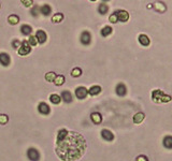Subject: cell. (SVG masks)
Returning a JSON list of instances; mask_svg holds the SVG:
<instances>
[{
	"label": "cell",
	"mask_w": 172,
	"mask_h": 161,
	"mask_svg": "<svg viewBox=\"0 0 172 161\" xmlns=\"http://www.w3.org/2000/svg\"><path fill=\"white\" fill-rule=\"evenodd\" d=\"M86 150V141L75 132H68L63 141L57 142V156L63 161H75L82 157Z\"/></svg>",
	"instance_id": "obj_1"
},
{
	"label": "cell",
	"mask_w": 172,
	"mask_h": 161,
	"mask_svg": "<svg viewBox=\"0 0 172 161\" xmlns=\"http://www.w3.org/2000/svg\"><path fill=\"white\" fill-rule=\"evenodd\" d=\"M30 52H31V46L29 45L28 41L25 40V41L22 42V45H20V47L18 49V54H20V56H26V55H28Z\"/></svg>",
	"instance_id": "obj_2"
},
{
	"label": "cell",
	"mask_w": 172,
	"mask_h": 161,
	"mask_svg": "<svg viewBox=\"0 0 172 161\" xmlns=\"http://www.w3.org/2000/svg\"><path fill=\"white\" fill-rule=\"evenodd\" d=\"M27 157L31 161H38L40 159V153L36 148H29L27 150Z\"/></svg>",
	"instance_id": "obj_3"
},
{
	"label": "cell",
	"mask_w": 172,
	"mask_h": 161,
	"mask_svg": "<svg viewBox=\"0 0 172 161\" xmlns=\"http://www.w3.org/2000/svg\"><path fill=\"white\" fill-rule=\"evenodd\" d=\"M75 96L78 99H83L87 98V96H88V90L85 88V87H83V86H80L78 88L75 89Z\"/></svg>",
	"instance_id": "obj_4"
},
{
	"label": "cell",
	"mask_w": 172,
	"mask_h": 161,
	"mask_svg": "<svg viewBox=\"0 0 172 161\" xmlns=\"http://www.w3.org/2000/svg\"><path fill=\"white\" fill-rule=\"evenodd\" d=\"M80 41L82 43L83 45H88L92 42V36L88 31H83L81 33V37H80Z\"/></svg>",
	"instance_id": "obj_5"
},
{
	"label": "cell",
	"mask_w": 172,
	"mask_h": 161,
	"mask_svg": "<svg viewBox=\"0 0 172 161\" xmlns=\"http://www.w3.org/2000/svg\"><path fill=\"white\" fill-rule=\"evenodd\" d=\"M38 111H39L40 114L42 115H49L51 113V108L45 103V102H41L39 105H38Z\"/></svg>",
	"instance_id": "obj_6"
},
{
	"label": "cell",
	"mask_w": 172,
	"mask_h": 161,
	"mask_svg": "<svg viewBox=\"0 0 172 161\" xmlns=\"http://www.w3.org/2000/svg\"><path fill=\"white\" fill-rule=\"evenodd\" d=\"M116 16H117V20H121V22H127L129 20V13L125 10H118L115 12Z\"/></svg>",
	"instance_id": "obj_7"
},
{
	"label": "cell",
	"mask_w": 172,
	"mask_h": 161,
	"mask_svg": "<svg viewBox=\"0 0 172 161\" xmlns=\"http://www.w3.org/2000/svg\"><path fill=\"white\" fill-rule=\"evenodd\" d=\"M165 95L162 90H159V89H156V90H153L152 92V99L153 101L156 102V103H160L161 102V98L162 96Z\"/></svg>",
	"instance_id": "obj_8"
},
{
	"label": "cell",
	"mask_w": 172,
	"mask_h": 161,
	"mask_svg": "<svg viewBox=\"0 0 172 161\" xmlns=\"http://www.w3.org/2000/svg\"><path fill=\"white\" fill-rule=\"evenodd\" d=\"M35 37L37 38V40H38V43H39V44H43V43L47 42V33L44 32L43 30H38Z\"/></svg>",
	"instance_id": "obj_9"
},
{
	"label": "cell",
	"mask_w": 172,
	"mask_h": 161,
	"mask_svg": "<svg viewBox=\"0 0 172 161\" xmlns=\"http://www.w3.org/2000/svg\"><path fill=\"white\" fill-rule=\"evenodd\" d=\"M115 90H116L117 96H119V97H124V96H126V94H127V88H126L125 84H123V83L117 84Z\"/></svg>",
	"instance_id": "obj_10"
},
{
	"label": "cell",
	"mask_w": 172,
	"mask_h": 161,
	"mask_svg": "<svg viewBox=\"0 0 172 161\" xmlns=\"http://www.w3.org/2000/svg\"><path fill=\"white\" fill-rule=\"evenodd\" d=\"M0 63L4 67L10 65V56L7 53H0Z\"/></svg>",
	"instance_id": "obj_11"
},
{
	"label": "cell",
	"mask_w": 172,
	"mask_h": 161,
	"mask_svg": "<svg viewBox=\"0 0 172 161\" xmlns=\"http://www.w3.org/2000/svg\"><path fill=\"white\" fill-rule=\"evenodd\" d=\"M101 136H102L106 141H113V139H114V134H113L110 130H108V129L101 130Z\"/></svg>",
	"instance_id": "obj_12"
},
{
	"label": "cell",
	"mask_w": 172,
	"mask_h": 161,
	"mask_svg": "<svg viewBox=\"0 0 172 161\" xmlns=\"http://www.w3.org/2000/svg\"><path fill=\"white\" fill-rule=\"evenodd\" d=\"M90 119H92V122H93L95 125H99V124H101V122H102V116L100 115L99 113L95 112L90 115Z\"/></svg>",
	"instance_id": "obj_13"
},
{
	"label": "cell",
	"mask_w": 172,
	"mask_h": 161,
	"mask_svg": "<svg viewBox=\"0 0 172 161\" xmlns=\"http://www.w3.org/2000/svg\"><path fill=\"white\" fill-rule=\"evenodd\" d=\"M40 13L43 14L44 16H47L52 13V8H51L50 4H44L43 7L40 8Z\"/></svg>",
	"instance_id": "obj_14"
},
{
	"label": "cell",
	"mask_w": 172,
	"mask_h": 161,
	"mask_svg": "<svg viewBox=\"0 0 172 161\" xmlns=\"http://www.w3.org/2000/svg\"><path fill=\"white\" fill-rule=\"evenodd\" d=\"M87 90H88V95L97 96L101 92V87L98 85H95V86H92V87H90V89H87Z\"/></svg>",
	"instance_id": "obj_15"
},
{
	"label": "cell",
	"mask_w": 172,
	"mask_h": 161,
	"mask_svg": "<svg viewBox=\"0 0 172 161\" xmlns=\"http://www.w3.org/2000/svg\"><path fill=\"white\" fill-rule=\"evenodd\" d=\"M144 118H145L144 113H142V112L137 113V114H135V116H133V122H135V124H141V122L144 120Z\"/></svg>",
	"instance_id": "obj_16"
},
{
	"label": "cell",
	"mask_w": 172,
	"mask_h": 161,
	"mask_svg": "<svg viewBox=\"0 0 172 161\" xmlns=\"http://www.w3.org/2000/svg\"><path fill=\"white\" fill-rule=\"evenodd\" d=\"M153 8L155 9L157 12H159V13H164L166 11V6L164 4H161V2H155V4H153Z\"/></svg>",
	"instance_id": "obj_17"
},
{
	"label": "cell",
	"mask_w": 172,
	"mask_h": 161,
	"mask_svg": "<svg viewBox=\"0 0 172 161\" xmlns=\"http://www.w3.org/2000/svg\"><path fill=\"white\" fill-rule=\"evenodd\" d=\"M139 42L141 43V45H143V46H149V38L146 36V34H140Z\"/></svg>",
	"instance_id": "obj_18"
},
{
	"label": "cell",
	"mask_w": 172,
	"mask_h": 161,
	"mask_svg": "<svg viewBox=\"0 0 172 161\" xmlns=\"http://www.w3.org/2000/svg\"><path fill=\"white\" fill-rule=\"evenodd\" d=\"M61 99H63L65 102L69 103V102L72 101V96H71V94H70L68 90H65V91L61 92Z\"/></svg>",
	"instance_id": "obj_19"
},
{
	"label": "cell",
	"mask_w": 172,
	"mask_h": 161,
	"mask_svg": "<svg viewBox=\"0 0 172 161\" xmlns=\"http://www.w3.org/2000/svg\"><path fill=\"white\" fill-rule=\"evenodd\" d=\"M20 31L25 36H29L30 33H31V31H32V28L29 25H23V26L20 27Z\"/></svg>",
	"instance_id": "obj_20"
},
{
	"label": "cell",
	"mask_w": 172,
	"mask_h": 161,
	"mask_svg": "<svg viewBox=\"0 0 172 161\" xmlns=\"http://www.w3.org/2000/svg\"><path fill=\"white\" fill-rule=\"evenodd\" d=\"M50 101L53 104H59L60 101H61V98H60V96L56 95V94H53V95L50 96Z\"/></svg>",
	"instance_id": "obj_21"
},
{
	"label": "cell",
	"mask_w": 172,
	"mask_h": 161,
	"mask_svg": "<svg viewBox=\"0 0 172 161\" xmlns=\"http://www.w3.org/2000/svg\"><path fill=\"white\" fill-rule=\"evenodd\" d=\"M67 134H68V131H67L66 129H61V130H59L58 134H57V142L63 141V139L67 136Z\"/></svg>",
	"instance_id": "obj_22"
},
{
	"label": "cell",
	"mask_w": 172,
	"mask_h": 161,
	"mask_svg": "<svg viewBox=\"0 0 172 161\" xmlns=\"http://www.w3.org/2000/svg\"><path fill=\"white\" fill-rule=\"evenodd\" d=\"M108 11H109V7H108V4H99V7H98V12H99L100 14L104 15V14L108 13Z\"/></svg>",
	"instance_id": "obj_23"
},
{
	"label": "cell",
	"mask_w": 172,
	"mask_h": 161,
	"mask_svg": "<svg viewBox=\"0 0 172 161\" xmlns=\"http://www.w3.org/2000/svg\"><path fill=\"white\" fill-rule=\"evenodd\" d=\"M8 22H9V24H11V25H16V24H18V22H20V17L17 16V15H10V16L8 17Z\"/></svg>",
	"instance_id": "obj_24"
},
{
	"label": "cell",
	"mask_w": 172,
	"mask_h": 161,
	"mask_svg": "<svg viewBox=\"0 0 172 161\" xmlns=\"http://www.w3.org/2000/svg\"><path fill=\"white\" fill-rule=\"evenodd\" d=\"M112 31H113V29L110 26L103 27L102 29H101V36L102 37H109L110 34L112 33Z\"/></svg>",
	"instance_id": "obj_25"
},
{
	"label": "cell",
	"mask_w": 172,
	"mask_h": 161,
	"mask_svg": "<svg viewBox=\"0 0 172 161\" xmlns=\"http://www.w3.org/2000/svg\"><path fill=\"white\" fill-rule=\"evenodd\" d=\"M164 146H165L166 148H169V149L172 147V138L170 135H167V136L164 139Z\"/></svg>",
	"instance_id": "obj_26"
},
{
	"label": "cell",
	"mask_w": 172,
	"mask_h": 161,
	"mask_svg": "<svg viewBox=\"0 0 172 161\" xmlns=\"http://www.w3.org/2000/svg\"><path fill=\"white\" fill-rule=\"evenodd\" d=\"M65 83V76L63 75H56L55 79H54V84L56 86H61Z\"/></svg>",
	"instance_id": "obj_27"
},
{
	"label": "cell",
	"mask_w": 172,
	"mask_h": 161,
	"mask_svg": "<svg viewBox=\"0 0 172 161\" xmlns=\"http://www.w3.org/2000/svg\"><path fill=\"white\" fill-rule=\"evenodd\" d=\"M63 20V15L61 13H57L52 17V22L53 23H60Z\"/></svg>",
	"instance_id": "obj_28"
},
{
	"label": "cell",
	"mask_w": 172,
	"mask_h": 161,
	"mask_svg": "<svg viewBox=\"0 0 172 161\" xmlns=\"http://www.w3.org/2000/svg\"><path fill=\"white\" fill-rule=\"evenodd\" d=\"M55 77H56V74L54 72H47L45 74V79H47V82H54Z\"/></svg>",
	"instance_id": "obj_29"
},
{
	"label": "cell",
	"mask_w": 172,
	"mask_h": 161,
	"mask_svg": "<svg viewBox=\"0 0 172 161\" xmlns=\"http://www.w3.org/2000/svg\"><path fill=\"white\" fill-rule=\"evenodd\" d=\"M81 74H82V70L80 69V68H74L71 71V75L73 77H79V76H81Z\"/></svg>",
	"instance_id": "obj_30"
},
{
	"label": "cell",
	"mask_w": 172,
	"mask_h": 161,
	"mask_svg": "<svg viewBox=\"0 0 172 161\" xmlns=\"http://www.w3.org/2000/svg\"><path fill=\"white\" fill-rule=\"evenodd\" d=\"M9 122V116L6 114H0V125H6Z\"/></svg>",
	"instance_id": "obj_31"
},
{
	"label": "cell",
	"mask_w": 172,
	"mask_h": 161,
	"mask_svg": "<svg viewBox=\"0 0 172 161\" xmlns=\"http://www.w3.org/2000/svg\"><path fill=\"white\" fill-rule=\"evenodd\" d=\"M28 43H29L30 46H36L38 44V40L35 36H30L29 39H28Z\"/></svg>",
	"instance_id": "obj_32"
},
{
	"label": "cell",
	"mask_w": 172,
	"mask_h": 161,
	"mask_svg": "<svg viewBox=\"0 0 172 161\" xmlns=\"http://www.w3.org/2000/svg\"><path fill=\"white\" fill-rule=\"evenodd\" d=\"M109 20L111 22V23H113V24L117 23V22H118V20H117V16H116V14H115V13H113L112 15H110Z\"/></svg>",
	"instance_id": "obj_33"
},
{
	"label": "cell",
	"mask_w": 172,
	"mask_h": 161,
	"mask_svg": "<svg viewBox=\"0 0 172 161\" xmlns=\"http://www.w3.org/2000/svg\"><path fill=\"white\" fill-rule=\"evenodd\" d=\"M20 45H22V42H20L18 40H14V41H12V46H13L14 49H20Z\"/></svg>",
	"instance_id": "obj_34"
},
{
	"label": "cell",
	"mask_w": 172,
	"mask_h": 161,
	"mask_svg": "<svg viewBox=\"0 0 172 161\" xmlns=\"http://www.w3.org/2000/svg\"><path fill=\"white\" fill-rule=\"evenodd\" d=\"M22 4L25 6V7H30L31 4H33L32 0H22Z\"/></svg>",
	"instance_id": "obj_35"
},
{
	"label": "cell",
	"mask_w": 172,
	"mask_h": 161,
	"mask_svg": "<svg viewBox=\"0 0 172 161\" xmlns=\"http://www.w3.org/2000/svg\"><path fill=\"white\" fill-rule=\"evenodd\" d=\"M171 101V97L169 95H164L161 98V102H170Z\"/></svg>",
	"instance_id": "obj_36"
},
{
	"label": "cell",
	"mask_w": 172,
	"mask_h": 161,
	"mask_svg": "<svg viewBox=\"0 0 172 161\" xmlns=\"http://www.w3.org/2000/svg\"><path fill=\"white\" fill-rule=\"evenodd\" d=\"M137 161H149V159H147L146 156L141 155V156H138V157H137Z\"/></svg>",
	"instance_id": "obj_37"
},
{
	"label": "cell",
	"mask_w": 172,
	"mask_h": 161,
	"mask_svg": "<svg viewBox=\"0 0 172 161\" xmlns=\"http://www.w3.org/2000/svg\"><path fill=\"white\" fill-rule=\"evenodd\" d=\"M40 10V8L39 7H36L35 9H32V11H31V14H32L33 16H37L38 15V11Z\"/></svg>",
	"instance_id": "obj_38"
},
{
	"label": "cell",
	"mask_w": 172,
	"mask_h": 161,
	"mask_svg": "<svg viewBox=\"0 0 172 161\" xmlns=\"http://www.w3.org/2000/svg\"><path fill=\"white\" fill-rule=\"evenodd\" d=\"M147 8H149V9H151V8H153V4H149V6H147Z\"/></svg>",
	"instance_id": "obj_39"
},
{
	"label": "cell",
	"mask_w": 172,
	"mask_h": 161,
	"mask_svg": "<svg viewBox=\"0 0 172 161\" xmlns=\"http://www.w3.org/2000/svg\"><path fill=\"white\" fill-rule=\"evenodd\" d=\"M0 8H1V4H0Z\"/></svg>",
	"instance_id": "obj_40"
}]
</instances>
